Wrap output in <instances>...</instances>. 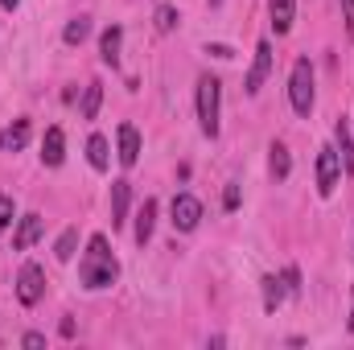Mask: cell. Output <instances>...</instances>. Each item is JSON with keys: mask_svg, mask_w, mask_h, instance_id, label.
I'll return each mask as SVG.
<instances>
[{"mask_svg": "<svg viewBox=\"0 0 354 350\" xmlns=\"http://www.w3.org/2000/svg\"><path fill=\"white\" fill-rule=\"evenodd\" d=\"M115 136H120V165H124V169H132V165L140 161V132H136L132 124H120V132H115Z\"/></svg>", "mask_w": 354, "mask_h": 350, "instance_id": "cell-11", "label": "cell"}, {"mask_svg": "<svg viewBox=\"0 0 354 350\" xmlns=\"http://www.w3.org/2000/svg\"><path fill=\"white\" fill-rule=\"evenodd\" d=\"M223 202H227V210H235L239 206V185H227V198Z\"/></svg>", "mask_w": 354, "mask_h": 350, "instance_id": "cell-27", "label": "cell"}, {"mask_svg": "<svg viewBox=\"0 0 354 350\" xmlns=\"http://www.w3.org/2000/svg\"><path fill=\"white\" fill-rule=\"evenodd\" d=\"M334 149H338L342 174L354 177V132H351V120H338V124H334Z\"/></svg>", "mask_w": 354, "mask_h": 350, "instance_id": "cell-9", "label": "cell"}, {"mask_svg": "<svg viewBox=\"0 0 354 350\" xmlns=\"http://www.w3.org/2000/svg\"><path fill=\"white\" fill-rule=\"evenodd\" d=\"M87 161L99 169V174L111 165V157H107V136H99V132H95V136L87 140Z\"/></svg>", "mask_w": 354, "mask_h": 350, "instance_id": "cell-19", "label": "cell"}, {"mask_svg": "<svg viewBox=\"0 0 354 350\" xmlns=\"http://www.w3.org/2000/svg\"><path fill=\"white\" fill-rule=\"evenodd\" d=\"M206 54H214V58H235V54H231L227 46H206Z\"/></svg>", "mask_w": 354, "mask_h": 350, "instance_id": "cell-28", "label": "cell"}, {"mask_svg": "<svg viewBox=\"0 0 354 350\" xmlns=\"http://www.w3.org/2000/svg\"><path fill=\"white\" fill-rule=\"evenodd\" d=\"M12 219H17V202H12L8 194H0V231H8Z\"/></svg>", "mask_w": 354, "mask_h": 350, "instance_id": "cell-24", "label": "cell"}, {"mask_svg": "<svg viewBox=\"0 0 354 350\" xmlns=\"http://www.w3.org/2000/svg\"><path fill=\"white\" fill-rule=\"evenodd\" d=\"M342 4V21H346V37L354 42V0H338Z\"/></svg>", "mask_w": 354, "mask_h": 350, "instance_id": "cell-25", "label": "cell"}, {"mask_svg": "<svg viewBox=\"0 0 354 350\" xmlns=\"http://www.w3.org/2000/svg\"><path fill=\"white\" fill-rule=\"evenodd\" d=\"M99 103H103V83H87V91H83V120H95L99 116Z\"/></svg>", "mask_w": 354, "mask_h": 350, "instance_id": "cell-20", "label": "cell"}, {"mask_svg": "<svg viewBox=\"0 0 354 350\" xmlns=\"http://www.w3.org/2000/svg\"><path fill=\"white\" fill-rule=\"evenodd\" d=\"M338 177H342V161H338V149L322 145V149H317V194H322V198H330V194L338 190Z\"/></svg>", "mask_w": 354, "mask_h": 350, "instance_id": "cell-6", "label": "cell"}, {"mask_svg": "<svg viewBox=\"0 0 354 350\" xmlns=\"http://www.w3.org/2000/svg\"><path fill=\"white\" fill-rule=\"evenodd\" d=\"M75 243H79V231L71 227V231H62V239H58L54 256H58V260H71V256H75Z\"/></svg>", "mask_w": 354, "mask_h": 350, "instance_id": "cell-23", "label": "cell"}, {"mask_svg": "<svg viewBox=\"0 0 354 350\" xmlns=\"http://www.w3.org/2000/svg\"><path fill=\"white\" fill-rule=\"evenodd\" d=\"M41 297H46V272H41V264H21V272H17V301L33 309Z\"/></svg>", "mask_w": 354, "mask_h": 350, "instance_id": "cell-4", "label": "cell"}, {"mask_svg": "<svg viewBox=\"0 0 354 350\" xmlns=\"http://www.w3.org/2000/svg\"><path fill=\"white\" fill-rule=\"evenodd\" d=\"M284 297H288V280L284 276H264V309L268 313H276Z\"/></svg>", "mask_w": 354, "mask_h": 350, "instance_id": "cell-17", "label": "cell"}, {"mask_svg": "<svg viewBox=\"0 0 354 350\" xmlns=\"http://www.w3.org/2000/svg\"><path fill=\"white\" fill-rule=\"evenodd\" d=\"M169 223H174V231L181 235H189V231H198V223H202V202L194 198V194H174V206H169Z\"/></svg>", "mask_w": 354, "mask_h": 350, "instance_id": "cell-5", "label": "cell"}, {"mask_svg": "<svg viewBox=\"0 0 354 350\" xmlns=\"http://www.w3.org/2000/svg\"><path fill=\"white\" fill-rule=\"evenodd\" d=\"M17 4H21V0H0V8H17Z\"/></svg>", "mask_w": 354, "mask_h": 350, "instance_id": "cell-29", "label": "cell"}, {"mask_svg": "<svg viewBox=\"0 0 354 350\" xmlns=\"http://www.w3.org/2000/svg\"><path fill=\"white\" fill-rule=\"evenodd\" d=\"M29 136H33L29 120H12V124L0 132V153H21V149L29 145Z\"/></svg>", "mask_w": 354, "mask_h": 350, "instance_id": "cell-12", "label": "cell"}, {"mask_svg": "<svg viewBox=\"0 0 354 350\" xmlns=\"http://www.w3.org/2000/svg\"><path fill=\"white\" fill-rule=\"evenodd\" d=\"M120 46H124V29H120V25L103 29V37H99V54H103V62H107V66H115V62H120Z\"/></svg>", "mask_w": 354, "mask_h": 350, "instance_id": "cell-16", "label": "cell"}, {"mask_svg": "<svg viewBox=\"0 0 354 350\" xmlns=\"http://www.w3.org/2000/svg\"><path fill=\"white\" fill-rule=\"evenodd\" d=\"M218 111H223V83L214 75H202L198 79V128L202 136H218Z\"/></svg>", "mask_w": 354, "mask_h": 350, "instance_id": "cell-2", "label": "cell"}, {"mask_svg": "<svg viewBox=\"0 0 354 350\" xmlns=\"http://www.w3.org/2000/svg\"><path fill=\"white\" fill-rule=\"evenodd\" d=\"M41 231H46V219H41V214H33V210L21 214V219H17V231H12V248H17V252H29V248L41 239Z\"/></svg>", "mask_w": 354, "mask_h": 350, "instance_id": "cell-7", "label": "cell"}, {"mask_svg": "<svg viewBox=\"0 0 354 350\" xmlns=\"http://www.w3.org/2000/svg\"><path fill=\"white\" fill-rule=\"evenodd\" d=\"M115 276H120V260L111 256L107 235H91L87 252H83V260H79V280H83V288H91V293L111 288Z\"/></svg>", "mask_w": 354, "mask_h": 350, "instance_id": "cell-1", "label": "cell"}, {"mask_svg": "<svg viewBox=\"0 0 354 350\" xmlns=\"http://www.w3.org/2000/svg\"><path fill=\"white\" fill-rule=\"evenodd\" d=\"M268 75H272V46L260 42V46H256V58H252V71H248V79H243V91H248V95H260Z\"/></svg>", "mask_w": 354, "mask_h": 350, "instance_id": "cell-8", "label": "cell"}, {"mask_svg": "<svg viewBox=\"0 0 354 350\" xmlns=\"http://www.w3.org/2000/svg\"><path fill=\"white\" fill-rule=\"evenodd\" d=\"M272 157H268V169H272V177L276 181H284L288 177V169H292V161H288V149L280 145V140H272V149H268Z\"/></svg>", "mask_w": 354, "mask_h": 350, "instance_id": "cell-18", "label": "cell"}, {"mask_svg": "<svg viewBox=\"0 0 354 350\" xmlns=\"http://www.w3.org/2000/svg\"><path fill=\"white\" fill-rule=\"evenodd\" d=\"M153 21H157V29H161V33H174V29H177V21H181V17H177V8H174V4H161Z\"/></svg>", "mask_w": 354, "mask_h": 350, "instance_id": "cell-22", "label": "cell"}, {"mask_svg": "<svg viewBox=\"0 0 354 350\" xmlns=\"http://www.w3.org/2000/svg\"><path fill=\"white\" fill-rule=\"evenodd\" d=\"M62 161H66V136H62V128H46V140H41V165L58 169Z\"/></svg>", "mask_w": 354, "mask_h": 350, "instance_id": "cell-10", "label": "cell"}, {"mask_svg": "<svg viewBox=\"0 0 354 350\" xmlns=\"http://www.w3.org/2000/svg\"><path fill=\"white\" fill-rule=\"evenodd\" d=\"M206 4H210V8H218V4H223V0H206Z\"/></svg>", "mask_w": 354, "mask_h": 350, "instance_id": "cell-30", "label": "cell"}, {"mask_svg": "<svg viewBox=\"0 0 354 350\" xmlns=\"http://www.w3.org/2000/svg\"><path fill=\"white\" fill-rule=\"evenodd\" d=\"M351 330H354V309H351Z\"/></svg>", "mask_w": 354, "mask_h": 350, "instance_id": "cell-31", "label": "cell"}, {"mask_svg": "<svg viewBox=\"0 0 354 350\" xmlns=\"http://www.w3.org/2000/svg\"><path fill=\"white\" fill-rule=\"evenodd\" d=\"M268 17H272V29L276 37H284L297 21V0H268Z\"/></svg>", "mask_w": 354, "mask_h": 350, "instance_id": "cell-13", "label": "cell"}, {"mask_svg": "<svg viewBox=\"0 0 354 350\" xmlns=\"http://www.w3.org/2000/svg\"><path fill=\"white\" fill-rule=\"evenodd\" d=\"M128 202H132V185L124 177L111 181V227H124L128 223Z\"/></svg>", "mask_w": 354, "mask_h": 350, "instance_id": "cell-14", "label": "cell"}, {"mask_svg": "<svg viewBox=\"0 0 354 350\" xmlns=\"http://www.w3.org/2000/svg\"><path fill=\"white\" fill-rule=\"evenodd\" d=\"M153 227H157V198H145V206H140V214H136V243H140V248L153 239Z\"/></svg>", "mask_w": 354, "mask_h": 350, "instance_id": "cell-15", "label": "cell"}, {"mask_svg": "<svg viewBox=\"0 0 354 350\" xmlns=\"http://www.w3.org/2000/svg\"><path fill=\"white\" fill-rule=\"evenodd\" d=\"M21 347H46V334H37V330H29V334L21 338Z\"/></svg>", "mask_w": 354, "mask_h": 350, "instance_id": "cell-26", "label": "cell"}, {"mask_svg": "<svg viewBox=\"0 0 354 350\" xmlns=\"http://www.w3.org/2000/svg\"><path fill=\"white\" fill-rule=\"evenodd\" d=\"M313 62L309 58H297L292 62V75H288V103L297 116H309L313 111Z\"/></svg>", "mask_w": 354, "mask_h": 350, "instance_id": "cell-3", "label": "cell"}, {"mask_svg": "<svg viewBox=\"0 0 354 350\" xmlns=\"http://www.w3.org/2000/svg\"><path fill=\"white\" fill-rule=\"evenodd\" d=\"M87 33H91V17H75V21L62 29V42H66V46H79V42H87Z\"/></svg>", "mask_w": 354, "mask_h": 350, "instance_id": "cell-21", "label": "cell"}]
</instances>
